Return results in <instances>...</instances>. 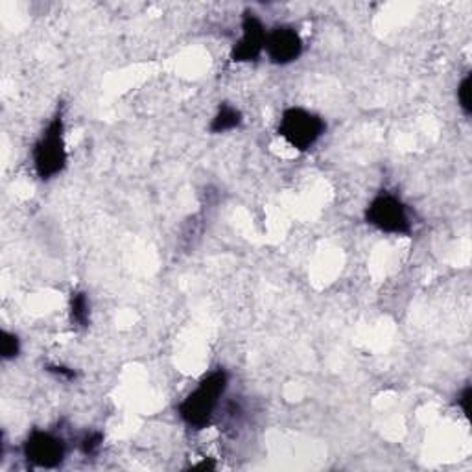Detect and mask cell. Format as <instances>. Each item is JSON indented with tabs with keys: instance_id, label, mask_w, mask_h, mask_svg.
Instances as JSON below:
<instances>
[{
	"instance_id": "cell-1",
	"label": "cell",
	"mask_w": 472,
	"mask_h": 472,
	"mask_svg": "<svg viewBox=\"0 0 472 472\" xmlns=\"http://www.w3.org/2000/svg\"><path fill=\"white\" fill-rule=\"evenodd\" d=\"M227 385L229 375L222 368L205 375L196 388L179 402L178 415L181 421L190 428H196V430L205 428L217 414L220 400L227 392Z\"/></svg>"
},
{
	"instance_id": "cell-2",
	"label": "cell",
	"mask_w": 472,
	"mask_h": 472,
	"mask_svg": "<svg viewBox=\"0 0 472 472\" xmlns=\"http://www.w3.org/2000/svg\"><path fill=\"white\" fill-rule=\"evenodd\" d=\"M32 161L35 176L41 181H50L67 168L69 154L65 146V122H63L61 111L52 117L41 137L35 141Z\"/></svg>"
},
{
	"instance_id": "cell-3",
	"label": "cell",
	"mask_w": 472,
	"mask_h": 472,
	"mask_svg": "<svg viewBox=\"0 0 472 472\" xmlns=\"http://www.w3.org/2000/svg\"><path fill=\"white\" fill-rule=\"evenodd\" d=\"M325 132V120L305 107H288L278 120V135L297 152H307Z\"/></svg>"
},
{
	"instance_id": "cell-4",
	"label": "cell",
	"mask_w": 472,
	"mask_h": 472,
	"mask_svg": "<svg viewBox=\"0 0 472 472\" xmlns=\"http://www.w3.org/2000/svg\"><path fill=\"white\" fill-rule=\"evenodd\" d=\"M366 222L385 234H410L412 218L406 205L392 192H380L366 209Z\"/></svg>"
},
{
	"instance_id": "cell-5",
	"label": "cell",
	"mask_w": 472,
	"mask_h": 472,
	"mask_svg": "<svg viewBox=\"0 0 472 472\" xmlns=\"http://www.w3.org/2000/svg\"><path fill=\"white\" fill-rule=\"evenodd\" d=\"M25 458L41 468H56L67 454L65 441L47 430H32L23 445Z\"/></svg>"
},
{
	"instance_id": "cell-6",
	"label": "cell",
	"mask_w": 472,
	"mask_h": 472,
	"mask_svg": "<svg viewBox=\"0 0 472 472\" xmlns=\"http://www.w3.org/2000/svg\"><path fill=\"white\" fill-rule=\"evenodd\" d=\"M240 28L242 34L240 39L234 42V47L231 50V59L234 63H255L264 54L268 30L264 28L259 15L249 10L244 11Z\"/></svg>"
},
{
	"instance_id": "cell-7",
	"label": "cell",
	"mask_w": 472,
	"mask_h": 472,
	"mask_svg": "<svg viewBox=\"0 0 472 472\" xmlns=\"http://www.w3.org/2000/svg\"><path fill=\"white\" fill-rule=\"evenodd\" d=\"M303 49L305 45L301 35L292 27H275L266 35L264 52L273 65H290V63L301 57Z\"/></svg>"
},
{
	"instance_id": "cell-8",
	"label": "cell",
	"mask_w": 472,
	"mask_h": 472,
	"mask_svg": "<svg viewBox=\"0 0 472 472\" xmlns=\"http://www.w3.org/2000/svg\"><path fill=\"white\" fill-rule=\"evenodd\" d=\"M242 120H244L242 113L236 110L234 105L222 103L218 107L217 115L212 117L209 130L214 135H222V133H227V132H232V130H239V127L242 126Z\"/></svg>"
},
{
	"instance_id": "cell-9",
	"label": "cell",
	"mask_w": 472,
	"mask_h": 472,
	"mask_svg": "<svg viewBox=\"0 0 472 472\" xmlns=\"http://www.w3.org/2000/svg\"><path fill=\"white\" fill-rule=\"evenodd\" d=\"M71 321L72 325L78 329H88L91 325V303H89V297L85 292H72L71 295Z\"/></svg>"
},
{
	"instance_id": "cell-10",
	"label": "cell",
	"mask_w": 472,
	"mask_h": 472,
	"mask_svg": "<svg viewBox=\"0 0 472 472\" xmlns=\"http://www.w3.org/2000/svg\"><path fill=\"white\" fill-rule=\"evenodd\" d=\"M0 354H3V360H15L20 354V339L15 332L3 331L0 334Z\"/></svg>"
},
{
	"instance_id": "cell-11",
	"label": "cell",
	"mask_w": 472,
	"mask_h": 472,
	"mask_svg": "<svg viewBox=\"0 0 472 472\" xmlns=\"http://www.w3.org/2000/svg\"><path fill=\"white\" fill-rule=\"evenodd\" d=\"M470 85H472V76L467 74L461 83L458 85V105L463 111L465 117H470L472 113V96H470Z\"/></svg>"
},
{
	"instance_id": "cell-12",
	"label": "cell",
	"mask_w": 472,
	"mask_h": 472,
	"mask_svg": "<svg viewBox=\"0 0 472 472\" xmlns=\"http://www.w3.org/2000/svg\"><path fill=\"white\" fill-rule=\"evenodd\" d=\"M102 443H103V434L102 432H89V434H85V438L80 443L81 454H85V456H96L100 453Z\"/></svg>"
},
{
	"instance_id": "cell-13",
	"label": "cell",
	"mask_w": 472,
	"mask_h": 472,
	"mask_svg": "<svg viewBox=\"0 0 472 472\" xmlns=\"http://www.w3.org/2000/svg\"><path fill=\"white\" fill-rule=\"evenodd\" d=\"M47 371L61 380H67V382H72L78 378V373L71 368H65V366H57V363H50V366H47Z\"/></svg>"
},
{
	"instance_id": "cell-14",
	"label": "cell",
	"mask_w": 472,
	"mask_h": 472,
	"mask_svg": "<svg viewBox=\"0 0 472 472\" xmlns=\"http://www.w3.org/2000/svg\"><path fill=\"white\" fill-rule=\"evenodd\" d=\"M470 400H472V388L470 385H465L463 392L458 397V406L461 407V412L465 417L470 415Z\"/></svg>"
}]
</instances>
